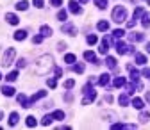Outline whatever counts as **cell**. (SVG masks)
Masks as SVG:
<instances>
[{"label":"cell","mask_w":150,"mask_h":130,"mask_svg":"<svg viewBox=\"0 0 150 130\" xmlns=\"http://www.w3.org/2000/svg\"><path fill=\"white\" fill-rule=\"evenodd\" d=\"M52 66H54L52 55H41V57H38V61H36V73H40V75H45V73L50 71Z\"/></svg>","instance_id":"cell-1"},{"label":"cell","mask_w":150,"mask_h":130,"mask_svg":"<svg viewBox=\"0 0 150 130\" xmlns=\"http://www.w3.org/2000/svg\"><path fill=\"white\" fill-rule=\"evenodd\" d=\"M82 93H84V98H82V103H84V105H89L93 100L97 98V93H95V89H91V84L84 86Z\"/></svg>","instance_id":"cell-2"},{"label":"cell","mask_w":150,"mask_h":130,"mask_svg":"<svg viewBox=\"0 0 150 130\" xmlns=\"http://www.w3.org/2000/svg\"><path fill=\"white\" fill-rule=\"evenodd\" d=\"M125 18H127V9L122 7V6H116L115 9H112V20H115L116 23H122L125 22Z\"/></svg>","instance_id":"cell-3"},{"label":"cell","mask_w":150,"mask_h":130,"mask_svg":"<svg viewBox=\"0 0 150 130\" xmlns=\"http://www.w3.org/2000/svg\"><path fill=\"white\" fill-rule=\"evenodd\" d=\"M116 52L120 55H125V53H134V48L130 46V45H125L123 41H118L116 43Z\"/></svg>","instance_id":"cell-4"},{"label":"cell","mask_w":150,"mask_h":130,"mask_svg":"<svg viewBox=\"0 0 150 130\" xmlns=\"http://www.w3.org/2000/svg\"><path fill=\"white\" fill-rule=\"evenodd\" d=\"M14 59V48H7V52L4 53V59H2V64L4 66H9Z\"/></svg>","instance_id":"cell-5"},{"label":"cell","mask_w":150,"mask_h":130,"mask_svg":"<svg viewBox=\"0 0 150 130\" xmlns=\"http://www.w3.org/2000/svg\"><path fill=\"white\" fill-rule=\"evenodd\" d=\"M47 96V91H38V93H34V95L29 98L30 100V105L34 103V102H38V100H41V98H45Z\"/></svg>","instance_id":"cell-6"},{"label":"cell","mask_w":150,"mask_h":130,"mask_svg":"<svg viewBox=\"0 0 150 130\" xmlns=\"http://www.w3.org/2000/svg\"><path fill=\"white\" fill-rule=\"evenodd\" d=\"M63 32H66V34H70V36H75V34H77V30H75V27H73L71 23H64V25H63Z\"/></svg>","instance_id":"cell-7"},{"label":"cell","mask_w":150,"mask_h":130,"mask_svg":"<svg viewBox=\"0 0 150 130\" xmlns=\"http://www.w3.org/2000/svg\"><path fill=\"white\" fill-rule=\"evenodd\" d=\"M100 53H107V50H109V38L105 36V38L102 39V43H100Z\"/></svg>","instance_id":"cell-8"},{"label":"cell","mask_w":150,"mask_h":130,"mask_svg":"<svg viewBox=\"0 0 150 130\" xmlns=\"http://www.w3.org/2000/svg\"><path fill=\"white\" fill-rule=\"evenodd\" d=\"M18 102H20V103H22V107H25V109H27V107H30V100L23 95V93H22V95H18Z\"/></svg>","instance_id":"cell-9"},{"label":"cell","mask_w":150,"mask_h":130,"mask_svg":"<svg viewBox=\"0 0 150 130\" xmlns=\"http://www.w3.org/2000/svg\"><path fill=\"white\" fill-rule=\"evenodd\" d=\"M40 34L43 36V38H50V36H52V29H50L48 25H41V29H40Z\"/></svg>","instance_id":"cell-10"},{"label":"cell","mask_w":150,"mask_h":130,"mask_svg":"<svg viewBox=\"0 0 150 130\" xmlns=\"http://www.w3.org/2000/svg\"><path fill=\"white\" fill-rule=\"evenodd\" d=\"M68 6H70V11H71L73 14H79V13L82 11V9H81V6H79L77 2H75V0H71V2H70Z\"/></svg>","instance_id":"cell-11"},{"label":"cell","mask_w":150,"mask_h":130,"mask_svg":"<svg viewBox=\"0 0 150 130\" xmlns=\"http://www.w3.org/2000/svg\"><path fill=\"white\" fill-rule=\"evenodd\" d=\"M6 20H7V23H11V25H18V16L16 14H13V13H9V14H6Z\"/></svg>","instance_id":"cell-12"},{"label":"cell","mask_w":150,"mask_h":130,"mask_svg":"<svg viewBox=\"0 0 150 130\" xmlns=\"http://www.w3.org/2000/svg\"><path fill=\"white\" fill-rule=\"evenodd\" d=\"M27 38V30H16L14 32V39L16 41H23Z\"/></svg>","instance_id":"cell-13"},{"label":"cell","mask_w":150,"mask_h":130,"mask_svg":"<svg viewBox=\"0 0 150 130\" xmlns=\"http://www.w3.org/2000/svg\"><path fill=\"white\" fill-rule=\"evenodd\" d=\"M145 39V34H141V32H132L130 34V41H143Z\"/></svg>","instance_id":"cell-14"},{"label":"cell","mask_w":150,"mask_h":130,"mask_svg":"<svg viewBox=\"0 0 150 130\" xmlns=\"http://www.w3.org/2000/svg\"><path fill=\"white\" fill-rule=\"evenodd\" d=\"M141 25H143L145 29H148V27H150V13H143V18H141Z\"/></svg>","instance_id":"cell-15"},{"label":"cell","mask_w":150,"mask_h":130,"mask_svg":"<svg viewBox=\"0 0 150 130\" xmlns=\"http://www.w3.org/2000/svg\"><path fill=\"white\" fill-rule=\"evenodd\" d=\"M0 91H2V95H6V96H14V89L11 86H4Z\"/></svg>","instance_id":"cell-16"},{"label":"cell","mask_w":150,"mask_h":130,"mask_svg":"<svg viewBox=\"0 0 150 130\" xmlns=\"http://www.w3.org/2000/svg\"><path fill=\"white\" fill-rule=\"evenodd\" d=\"M132 107H134V109H138V110H143L145 103H143V100H141V98H134V100H132Z\"/></svg>","instance_id":"cell-17"},{"label":"cell","mask_w":150,"mask_h":130,"mask_svg":"<svg viewBox=\"0 0 150 130\" xmlns=\"http://www.w3.org/2000/svg\"><path fill=\"white\" fill-rule=\"evenodd\" d=\"M107 84H109V75H107V73H104V75H100V79H98V86L105 87Z\"/></svg>","instance_id":"cell-18"},{"label":"cell","mask_w":150,"mask_h":130,"mask_svg":"<svg viewBox=\"0 0 150 130\" xmlns=\"http://www.w3.org/2000/svg\"><path fill=\"white\" fill-rule=\"evenodd\" d=\"M84 59L89 61V63H97V55L93 52H84Z\"/></svg>","instance_id":"cell-19"},{"label":"cell","mask_w":150,"mask_h":130,"mask_svg":"<svg viewBox=\"0 0 150 130\" xmlns=\"http://www.w3.org/2000/svg\"><path fill=\"white\" fill-rule=\"evenodd\" d=\"M18 119H20L18 112H11V116H9V125H11V126H14V125L18 123Z\"/></svg>","instance_id":"cell-20"},{"label":"cell","mask_w":150,"mask_h":130,"mask_svg":"<svg viewBox=\"0 0 150 130\" xmlns=\"http://www.w3.org/2000/svg\"><path fill=\"white\" fill-rule=\"evenodd\" d=\"M134 59H136V64H145L146 63V57L143 53H134Z\"/></svg>","instance_id":"cell-21"},{"label":"cell","mask_w":150,"mask_h":130,"mask_svg":"<svg viewBox=\"0 0 150 130\" xmlns=\"http://www.w3.org/2000/svg\"><path fill=\"white\" fill-rule=\"evenodd\" d=\"M97 29H98L100 32H105V30H109V23L102 20V22H98V23H97Z\"/></svg>","instance_id":"cell-22"},{"label":"cell","mask_w":150,"mask_h":130,"mask_svg":"<svg viewBox=\"0 0 150 130\" xmlns=\"http://www.w3.org/2000/svg\"><path fill=\"white\" fill-rule=\"evenodd\" d=\"M112 86H115V87H123L125 86V79L123 77H116L115 82H112Z\"/></svg>","instance_id":"cell-23"},{"label":"cell","mask_w":150,"mask_h":130,"mask_svg":"<svg viewBox=\"0 0 150 130\" xmlns=\"http://www.w3.org/2000/svg\"><path fill=\"white\" fill-rule=\"evenodd\" d=\"M105 64H107L111 70H116V59H115V57H107V59H105Z\"/></svg>","instance_id":"cell-24"},{"label":"cell","mask_w":150,"mask_h":130,"mask_svg":"<svg viewBox=\"0 0 150 130\" xmlns=\"http://www.w3.org/2000/svg\"><path fill=\"white\" fill-rule=\"evenodd\" d=\"M27 7H29V2H25V0H20V2L16 4V9L18 11H25Z\"/></svg>","instance_id":"cell-25"},{"label":"cell","mask_w":150,"mask_h":130,"mask_svg":"<svg viewBox=\"0 0 150 130\" xmlns=\"http://www.w3.org/2000/svg\"><path fill=\"white\" fill-rule=\"evenodd\" d=\"M52 118H54V119H64V112H63V110H54V112H52Z\"/></svg>","instance_id":"cell-26"},{"label":"cell","mask_w":150,"mask_h":130,"mask_svg":"<svg viewBox=\"0 0 150 130\" xmlns=\"http://www.w3.org/2000/svg\"><path fill=\"white\" fill-rule=\"evenodd\" d=\"M125 36V30H122V29H116L115 32H112V38L115 39H120V38H123Z\"/></svg>","instance_id":"cell-27"},{"label":"cell","mask_w":150,"mask_h":130,"mask_svg":"<svg viewBox=\"0 0 150 130\" xmlns=\"http://www.w3.org/2000/svg\"><path fill=\"white\" fill-rule=\"evenodd\" d=\"M148 119H150V112H146V110H143V112L139 114V121H141V123H146Z\"/></svg>","instance_id":"cell-28"},{"label":"cell","mask_w":150,"mask_h":130,"mask_svg":"<svg viewBox=\"0 0 150 130\" xmlns=\"http://www.w3.org/2000/svg\"><path fill=\"white\" fill-rule=\"evenodd\" d=\"M25 123H27V126H30V128H32V126H36V123H38V121H36V118H34V116H27Z\"/></svg>","instance_id":"cell-29"},{"label":"cell","mask_w":150,"mask_h":130,"mask_svg":"<svg viewBox=\"0 0 150 130\" xmlns=\"http://www.w3.org/2000/svg\"><path fill=\"white\" fill-rule=\"evenodd\" d=\"M97 43H98V38L95 34H89L88 36V45H97Z\"/></svg>","instance_id":"cell-30"},{"label":"cell","mask_w":150,"mask_h":130,"mask_svg":"<svg viewBox=\"0 0 150 130\" xmlns=\"http://www.w3.org/2000/svg\"><path fill=\"white\" fill-rule=\"evenodd\" d=\"M95 6L98 9H105L107 7V0H95Z\"/></svg>","instance_id":"cell-31"},{"label":"cell","mask_w":150,"mask_h":130,"mask_svg":"<svg viewBox=\"0 0 150 130\" xmlns=\"http://www.w3.org/2000/svg\"><path fill=\"white\" fill-rule=\"evenodd\" d=\"M64 63L73 64V63H75V55H73V53H66V55H64Z\"/></svg>","instance_id":"cell-32"},{"label":"cell","mask_w":150,"mask_h":130,"mask_svg":"<svg viewBox=\"0 0 150 130\" xmlns=\"http://www.w3.org/2000/svg\"><path fill=\"white\" fill-rule=\"evenodd\" d=\"M9 82H14L16 79H18V71H11V73H7V77H6Z\"/></svg>","instance_id":"cell-33"},{"label":"cell","mask_w":150,"mask_h":130,"mask_svg":"<svg viewBox=\"0 0 150 130\" xmlns=\"http://www.w3.org/2000/svg\"><path fill=\"white\" fill-rule=\"evenodd\" d=\"M118 102H120V105H129V95H120Z\"/></svg>","instance_id":"cell-34"},{"label":"cell","mask_w":150,"mask_h":130,"mask_svg":"<svg viewBox=\"0 0 150 130\" xmlns=\"http://www.w3.org/2000/svg\"><path fill=\"white\" fill-rule=\"evenodd\" d=\"M66 18H68V13L61 9V11L57 13V20H59V22H64V20H66Z\"/></svg>","instance_id":"cell-35"},{"label":"cell","mask_w":150,"mask_h":130,"mask_svg":"<svg viewBox=\"0 0 150 130\" xmlns=\"http://www.w3.org/2000/svg\"><path fill=\"white\" fill-rule=\"evenodd\" d=\"M143 13H145L143 7H136V9H134V20H138L139 16H143Z\"/></svg>","instance_id":"cell-36"},{"label":"cell","mask_w":150,"mask_h":130,"mask_svg":"<svg viewBox=\"0 0 150 130\" xmlns=\"http://www.w3.org/2000/svg\"><path fill=\"white\" fill-rule=\"evenodd\" d=\"M52 119H54L52 116H45V118L41 119V125H43V126H48V125L52 123Z\"/></svg>","instance_id":"cell-37"},{"label":"cell","mask_w":150,"mask_h":130,"mask_svg":"<svg viewBox=\"0 0 150 130\" xmlns=\"http://www.w3.org/2000/svg\"><path fill=\"white\" fill-rule=\"evenodd\" d=\"M73 86H75V80H73V79H68V80L64 82V87H66V89H71Z\"/></svg>","instance_id":"cell-38"},{"label":"cell","mask_w":150,"mask_h":130,"mask_svg":"<svg viewBox=\"0 0 150 130\" xmlns=\"http://www.w3.org/2000/svg\"><path fill=\"white\" fill-rule=\"evenodd\" d=\"M73 71H75V73H82V71H84V64H75V66H73Z\"/></svg>","instance_id":"cell-39"},{"label":"cell","mask_w":150,"mask_h":130,"mask_svg":"<svg viewBox=\"0 0 150 130\" xmlns=\"http://www.w3.org/2000/svg\"><path fill=\"white\" fill-rule=\"evenodd\" d=\"M41 41H43V36H41V34H40V36H34V38H32V43H34V45H40Z\"/></svg>","instance_id":"cell-40"},{"label":"cell","mask_w":150,"mask_h":130,"mask_svg":"<svg viewBox=\"0 0 150 130\" xmlns=\"http://www.w3.org/2000/svg\"><path fill=\"white\" fill-rule=\"evenodd\" d=\"M47 84H48V87H52V89H54L55 86H57V82H55V79H48V80H47Z\"/></svg>","instance_id":"cell-41"},{"label":"cell","mask_w":150,"mask_h":130,"mask_svg":"<svg viewBox=\"0 0 150 130\" xmlns=\"http://www.w3.org/2000/svg\"><path fill=\"white\" fill-rule=\"evenodd\" d=\"M32 4H34L38 9H41V7H43V0H32Z\"/></svg>","instance_id":"cell-42"},{"label":"cell","mask_w":150,"mask_h":130,"mask_svg":"<svg viewBox=\"0 0 150 130\" xmlns=\"http://www.w3.org/2000/svg\"><path fill=\"white\" fill-rule=\"evenodd\" d=\"M16 66L18 68H25V59H18L16 61Z\"/></svg>","instance_id":"cell-43"},{"label":"cell","mask_w":150,"mask_h":130,"mask_svg":"<svg viewBox=\"0 0 150 130\" xmlns=\"http://www.w3.org/2000/svg\"><path fill=\"white\" fill-rule=\"evenodd\" d=\"M143 75L150 80V68H145V70H143Z\"/></svg>","instance_id":"cell-44"},{"label":"cell","mask_w":150,"mask_h":130,"mask_svg":"<svg viewBox=\"0 0 150 130\" xmlns=\"http://www.w3.org/2000/svg\"><path fill=\"white\" fill-rule=\"evenodd\" d=\"M134 25H136V20H129V22H127V27H129V29H132Z\"/></svg>","instance_id":"cell-45"},{"label":"cell","mask_w":150,"mask_h":130,"mask_svg":"<svg viewBox=\"0 0 150 130\" xmlns=\"http://www.w3.org/2000/svg\"><path fill=\"white\" fill-rule=\"evenodd\" d=\"M50 4H52V6H61L63 0H50Z\"/></svg>","instance_id":"cell-46"},{"label":"cell","mask_w":150,"mask_h":130,"mask_svg":"<svg viewBox=\"0 0 150 130\" xmlns=\"http://www.w3.org/2000/svg\"><path fill=\"white\" fill-rule=\"evenodd\" d=\"M55 77H63V70L61 68H55Z\"/></svg>","instance_id":"cell-47"},{"label":"cell","mask_w":150,"mask_h":130,"mask_svg":"<svg viewBox=\"0 0 150 130\" xmlns=\"http://www.w3.org/2000/svg\"><path fill=\"white\" fill-rule=\"evenodd\" d=\"M64 100H66V102H71V100H73V96H71V93H66V96H64Z\"/></svg>","instance_id":"cell-48"},{"label":"cell","mask_w":150,"mask_h":130,"mask_svg":"<svg viewBox=\"0 0 150 130\" xmlns=\"http://www.w3.org/2000/svg\"><path fill=\"white\" fill-rule=\"evenodd\" d=\"M64 48H66V45H64V43H59V45H57V50H59V52H63Z\"/></svg>","instance_id":"cell-49"},{"label":"cell","mask_w":150,"mask_h":130,"mask_svg":"<svg viewBox=\"0 0 150 130\" xmlns=\"http://www.w3.org/2000/svg\"><path fill=\"white\" fill-rule=\"evenodd\" d=\"M105 102H107V103H111V102H112V96H111V95H107V96H105Z\"/></svg>","instance_id":"cell-50"},{"label":"cell","mask_w":150,"mask_h":130,"mask_svg":"<svg viewBox=\"0 0 150 130\" xmlns=\"http://www.w3.org/2000/svg\"><path fill=\"white\" fill-rule=\"evenodd\" d=\"M145 50H146V52H148V53H150V41H148V43H146V45H145Z\"/></svg>","instance_id":"cell-51"},{"label":"cell","mask_w":150,"mask_h":130,"mask_svg":"<svg viewBox=\"0 0 150 130\" xmlns=\"http://www.w3.org/2000/svg\"><path fill=\"white\" fill-rule=\"evenodd\" d=\"M146 100H148V102H150V91H148V93H146Z\"/></svg>","instance_id":"cell-52"},{"label":"cell","mask_w":150,"mask_h":130,"mask_svg":"<svg viewBox=\"0 0 150 130\" xmlns=\"http://www.w3.org/2000/svg\"><path fill=\"white\" fill-rule=\"evenodd\" d=\"M4 118V112H2V110H0V119H2Z\"/></svg>","instance_id":"cell-53"},{"label":"cell","mask_w":150,"mask_h":130,"mask_svg":"<svg viewBox=\"0 0 150 130\" xmlns=\"http://www.w3.org/2000/svg\"><path fill=\"white\" fill-rule=\"evenodd\" d=\"M81 2H82V4H86V2H88V0H81Z\"/></svg>","instance_id":"cell-54"},{"label":"cell","mask_w":150,"mask_h":130,"mask_svg":"<svg viewBox=\"0 0 150 130\" xmlns=\"http://www.w3.org/2000/svg\"><path fill=\"white\" fill-rule=\"evenodd\" d=\"M148 6H150V0H148Z\"/></svg>","instance_id":"cell-55"},{"label":"cell","mask_w":150,"mask_h":130,"mask_svg":"<svg viewBox=\"0 0 150 130\" xmlns=\"http://www.w3.org/2000/svg\"><path fill=\"white\" fill-rule=\"evenodd\" d=\"M0 79H2V75H0Z\"/></svg>","instance_id":"cell-56"}]
</instances>
